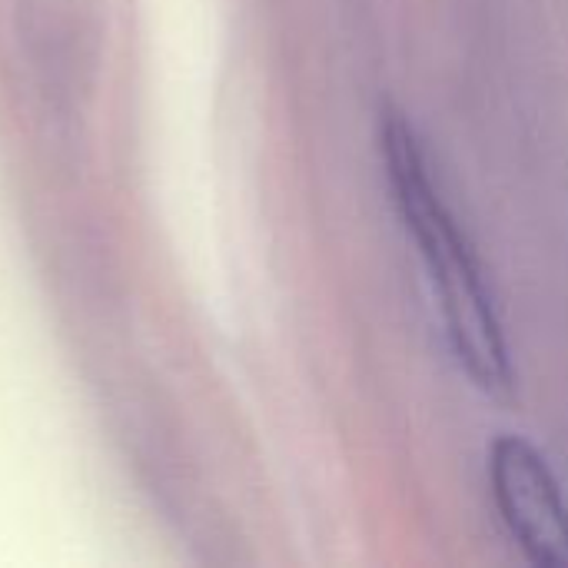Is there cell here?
<instances>
[{
  "label": "cell",
  "mask_w": 568,
  "mask_h": 568,
  "mask_svg": "<svg viewBox=\"0 0 568 568\" xmlns=\"http://www.w3.org/2000/svg\"><path fill=\"white\" fill-rule=\"evenodd\" d=\"M379 153L386 163V180L403 226L419 246L423 266L429 273L433 293L439 300L443 326L456 363L486 393L513 389V359L496 313L486 270L473 253L469 236L459 230L449 203L443 200L439 180L433 176L429 156L416 126L386 110L379 120Z\"/></svg>",
  "instance_id": "6da1fadb"
},
{
  "label": "cell",
  "mask_w": 568,
  "mask_h": 568,
  "mask_svg": "<svg viewBox=\"0 0 568 568\" xmlns=\"http://www.w3.org/2000/svg\"><path fill=\"white\" fill-rule=\"evenodd\" d=\"M489 486L526 559L568 568V503L546 456L523 436H499L489 449Z\"/></svg>",
  "instance_id": "3957f363"
},
{
  "label": "cell",
  "mask_w": 568,
  "mask_h": 568,
  "mask_svg": "<svg viewBox=\"0 0 568 568\" xmlns=\"http://www.w3.org/2000/svg\"><path fill=\"white\" fill-rule=\"evenodd\" d=\"M10 40L47 126L70 140L97 93L103 57L100 0H10Z\"/></svg>",
  "instance_id": "7a4b0ae2"
}]
</instances>
